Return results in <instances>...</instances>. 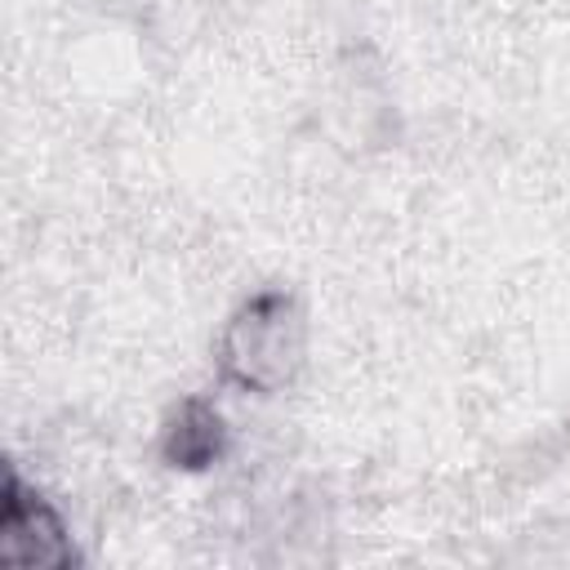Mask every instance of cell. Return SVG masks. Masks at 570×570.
<instances>
[{
	"instance_id": "1",
	"label": "cell",
	"mask_w": 570,
	"mask_h": 570,
	"mask_svg": "<svg viewBox=\"0 0 570 570\" xmlns=\"http://www.w3.org/2000/svg\"><path fill=\"white\" fill-rule=\"evenodd\" d=\"M303 361V316L289 294L249 298L223 330V370L254 392L281 387Z\"/></svg>"
},
{
	"instance_id": "2",
	"label": "cell",
	"mask_w": 570,
	"mask_h": 570,
	"mask_svg": "<svg viewBox=\"0 0 570 570\" xmlns=\"http://www.w3.org/2000/svg\"><path fill=\"white\" fill-rule=\"evenodd\" d=\"M76 557L71 534L58 517V508L27 485L18 472L4 481L0 499V561L4 566H67Z\"/></svg>"
},
{
	"instance_id": "3",
	"label": "cell",
	"mask_w": 570,
	"mask_h": 570,
	"mask_svg": "<svg viewBox=\"0 0 570 570\" xmlns=\"http://www.w3.org/2000/svg\"><path fill=\"white\" fill-rule=\"evenodd\" d=\"M218 441H223L218 414L205 410L200 401H191V405L178 414L174 432H169V459L183 463V468H200V463H209V459L218 454Z\"/></svg>"
}]
</instances>
